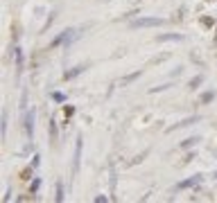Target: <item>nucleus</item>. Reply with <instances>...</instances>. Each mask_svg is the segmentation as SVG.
<instances>
[{
    "label": "nucleus",
    "mask_w": 217,
    "mask_h": 203,
    "mask_svg": "<svg viewBox=\"0 0 217 203\" xmlns=\"http://www.w3.org/2000/svg\"><path fill=\"white\" fill-rule=\"evenodd\" d=\"M140 77V70L138 72H134V75H129V77H125V79H122V86H127V84H131V81H136Z\"/></svg>",
    "instance_id": "9"
},
{
    "label": "nucleus",
    "mask_w": 217,
    "mask_h": 203,
    "mask_svg": "<svg viewBox=\"0 0 217 203\" xmlns=\"http://www.w3.org/2000/svg\"><path fill=\"white\" fill-rule=\"evenodd\" d=\"M199 181H201V176H192V178H188V181H183V183H179V185H176V190H185V187H192V185H199Z\"/></svg>",
    "instance_id": "4"
},
{
    "label": "nucleus",
    "mask_w": 217,
    "mask_h": 203,
    "mask_svg": "<svg viewBox=\"0 0 217 203\" xmlns=\"http://www.w3.org/2000/svg\"><path fill=\"white\" fill-rule=\"evenodd\" d=\"M195 142H197V138H188L185 142H181V149H188V147H192Z\"/></svg>",
    "instance_id": "12"
},
{
    "label": "nucleus",
    "mask_w": 217,
    "mask_h": 203,
    "mask_svg": "<svg viewBox=\"0 0 217 203\" xmlns=\"http://www.w3.org/2000/svg\"><path fill=\"white\" fill-rule=\"evenodd\" d=\"M192 122H197V118H188L185 122H179V124H174V127H170L167 131H170V133H172V131H176V129H183V127H190V124H192Z\"/></svg>",
    "instance_id": "7"
},
{
    "label": "nucleus",
    "mask_w": 217,
    "mask_h": 203,
    "mask_svg": "<svg viewBox=\"0 0 217 203\" xmlns=\"http://www.w3.org/2000/svg\"><path fill=\"white\" fill-rule=\"evenodd\" d=\"M32 122H34V111H27V115H25V133H27V138H32Z\"/></svg>",
    "instance_id": "3"
},
{
    "label": "nucleus",
    "mask_w": 217,
    "mask_h": 203,
    "mask_svg": "<svg viewBox=\"0 0 217 203\" xmlns=\"http://www.w3.org/2000/svg\"><path fill=\"white\" fill-rule=\"evenodd\" d=\"M30 190H32V194H34V192H36V190H39V181H34V183H32V187H30Z\"/></svg>",
    "instance_id": "18"
},
{
    "label": "nucleus",
    "mask_w": 217,
    "mask_h": 203,
    "mask_svg": "<svg viewBox=\"0 0 217 203\" xmlns=\"http://www.w3.org/2000/svg\"><path fill=\"white\" fill-rule=\"evenodd\" d=\"M208 2H213V0H208Z\"/></svg>",
    "instance_id": "19"
},
{
    "label": "nucleus",
    "mask_w": 217,
    "mask_h": 203,
    "mask_svg": "<svg viewBox=\"0 0 217 203\" xmlns=\"http://www.w3.org/2000/svg\"><path fill=\"white\" fill-rule=\"evenodd\" d=\"M201 23H204L206 27H213V18H210V16H204V18H201Z\"/></svg>",
    "instance_id": "14"
},
{
    "label": "nucleus",
    "mask_w": 217,
    "mask_h": 203,
    "mask_svg": "<svg viewBox=\"0 0 217 203\" xmlns=\"http://www.w3.org/2000/svg\"><path fill=\"white\" fill-rule=\"evenodd\" d=\"M72 113H75V109H72V106H63V115H66V118H70Z\"/></svg>",
    "instance_id": "13"
},
{
    "label": "nucleus",
    "mask_w": 217,
    "mask_h": 203,
    "mask_svg": "<svg viewBox=\"0 0 217 203\" xmlns=\"http://www.w3.org/2000/svg\"><path fill=\"white\" fill-rule=\"evenodd\" d=\"M57 201H63V187H57Z\"/></svg>",
    "instance_id": "15"
},
{
    "label": "nucleus",
    "mask_w": 217,
    "mask_h": 203,
    "mask_svg": "<svg viewBox=\"0 0 217 203\" xmlns=\"http://www.w3.org/2000/svg\"><path fill=\"white\" fill-rule=\"evenodd\" d=\"M213 99H215V93H204V95H201V102H204V104H208V102H213Z\"/></svg>",
    "instance_id": "10"
},
{
    "label": "nucleus",
    "mask_w": 217,
    "mask_h": 203,
    "mask_svg": "<svg viewBox=\"0 0 217 203\" xmlns=\"http://www.w3.org/2000/svg\"><path fill=\"white\" fill-rule=\"evenodd\" d=\"M156 41H158V43H163V41H183V36H181V34H161Z\"/></svg>",
    "instance_id": "6"
},
{
    "label": "nucleus",
    "mask_w": 217,
    "mask_h": 203,
    "mask_svg": "<svg viewBox=\"0 0 217 203\" xmlns=\"http://www.w3.org/2000/svg\"><path fill=\"white\" fill-rule=\"evenodd\" d=\"M32 169H34V167H27V169H25V172L21 174V178H30V174H32Z\"/></svg>",
    "instance_id": "16"
},
{
    "label": "nucleus",
    "mask_w": 217,
    "mask_h": 203,
    "mask_svg": "<svg viewBox=\"0 0 217 203\" xmlns=\"http://www.w3.org/2000/svg\"><path fill=\"white\" fill-rule=\"evenodd\" d=\"M52 99H54V102H63V95H61V93H54Z\"/></svg>",
    "instance_id": "17"
},
{
    "label": "nucleus",
    "mask_w": 217,
    "mask_h": 203,
    "mask_svg": "<svg viewBox=\"0 0 217 203\" xmlns=\"http://www.w3.org/2000/svg\"><path fill=\"white\" fill-rule=\"evenodd\" d=\"M215 41H217V38H215Z\"/></svg>",
    "instance_id": "20"
},
{
    "label": "nucleus",
    "mask_w": 217,
    "mask_h": 203,
    "mask_svg": "<svg viewBox=\"0 0 217 203\" xmlns=\"http://www.w3.org/2000/svg\"><path fill=\"white\" fill-rule=\"evenodd\" d=\"M84 70H86V63H81V65H77V68H72V70H68L63 75V79H72V77H77V75H81Z\"/></svg>",
    "instance_id": "5"
},
{
    "label": "nucleus",
    "mask_w": 217,
    "mask_h": 203,
    "mask_svg": "<svg viewBox=\"0 0 217 203\" xmlns=\"http://www.w3.org/2000/svg\"><path fill=\"white\" fill-rule=\"evenodd\" d=\"M81 147H84V142H81V138H77V147H75V174L79 172V158H81Z\"/></svg>",
    "instance_id": "2"
},
{
    "label": "nucleus",
    "mask_w": 217,
    "mask_h": 203,
    "mask_svg": "<svg viewBox=\"0 0 217 203\" xmlns=\"http://www.w3.org/2000/svg\"><path fill=\"white\" fill-rule=\"evenodd\" d=\"M161 25H165L163 18H138L131 23V27H161Z\"/></svg>",
    "instance_id": "1"
},
{
    "label": "nucleus",
    "mask_w": 217,
    "mask_h": 203,
    "mask_svg": "<svg viewBox=\"0 0 217 203\" xmlns=\"http://www.w3.org/2000/svg\"><path fill=\"white\" fill-rule=\"evenodd\" d=\"M165 59H170V54H161V56H154V59L149 61V65H152V63H161V61H165Z\"/></svg>",
    "instance_id": "11"
},
{
    "label": "nucleus",
    "mask_w": 217,
    "mask_h": 203,
    "mask_svg": "<svg viewBox=\"0 0 217 203\" xmlns=\"http://www.w3.org/2000/svg\"><path fill=\"white\" fill-rule=\"evenodd\" d=\"M201 81H204V77H201V75H199V77H195V79H190V84H188V88H190V90H195V88H197V86H199Z\"/></svg>",
    "instance_id": "8"
}]
</instances>
